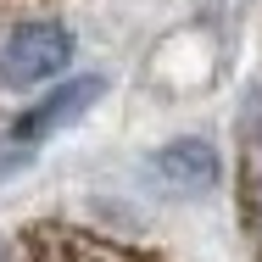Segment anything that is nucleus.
Instances as JSON below:
<instances>
[{
	"label": "nucleus",
	"mask_w": 262,
	"mask_h": 262,
	"mask_svg": "<svg viewBox=\"0 0 262 262\" xmlns=\"http://www.w3.org/2000/svg\"><path fill=\"white\" fill-rule=\"evenodd\" d=\"M73 28L56 17H28L0 39V90H34L51 84L56 73H67L73 61Z\"/></svg>",
	"instance_id": "f257e3e1"
},
{
	"label": "nucleus",
	"mask_w": 262,
	"mask_h": 262,
	"mask_svg": "<svg viewBox=\"0 0 262 262\" xmlns=\"http://www.w3.org/2000/svg\"><path fill=\"white\" fill-rule=\"evenodd\" d=\"M11 262H162L157 251H140L128 240H106L95 229H73V223H34L17 234Z\"/></svg>",
	"instance_id": "f03ea898"
},
{
	"label": "nucleus",
	"mask_w": 262,
	"mask_h": 262,
	"mask_svg": "<svg viewBox=\"0 0 262 262\" xmlns=\"http://www.w3.org/2000/svg\"><path fill=\"white\" fill-rule=\"evenodd\" d=\"M106 95V78L101 73H78V78H67V84H56L51 95H39L34 106H23L17 117H11V128H6V140L11 145H28V151H39L45 140H51L56 128H67V123H78L90 106Z\"/></svg>",
	"instance_id": "7ed1b4c3"
},
{
	"label": "nucleus",
	"mask_w": 262,
	"mask_h": 262,
	"mask_svg": "<svg viewBox=\"0 0 262 262\" xmlns=\"http://www.w3.org/2000/svg\"><path fill=\"white\" fill-rule=\"evenodd\" d=\"M217 173H223V162L212 151V140H195V134L167 140L162 151H151V179L167 195H207L217 184Z\"/></svg>",
	"instance_id": "20e7f679"
},
{
	"label": "nucleus",
	"mask_w": 262,
	"mask_h": 262,
	"mask_svg": "<svg viewBox=\"0 0 262 262\" xmlns=\"http://www.w3.org/2000/svg\"><path fill=\"white\" fill-rule=\"evenodd\" d=\"M240 223L262 262V84L240 106Z\"/></svg>",
	"instance_id": "39448f33"
}]
</instances>
